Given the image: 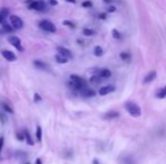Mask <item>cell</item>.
<instances>
[{
	"instance_id": "obj_1",
	"label": "cell",
	"mask_w": 166,
	"mask_h": 164,
	"mask_svg": "<svg viewBox=\"0 0 166 164\" xmlns=\"http://www.w3.org/2000/svg\"><path fill=\"white\" fill-rule=\"evenodd\" d=\"M68 84H69V87H70L71 89L76 90V91H80L81 89H84V88L87 87L86 81L81 78V77L76 75V74L70 75V82H69Z\"/></svg>"
},
{
	"instance_id": "obj_2",
	"label": "cell",
	"mask_w": 166,
	"mask_h": 164,
	"mask_svg": "<svg viewBox=\"0 0 166 164\" xmlns=\"http://www.w3.org/2000/svg\"><path fill=\"white\" fill-rule=\"evenodd\" d=\"M125 110L128 111V114L135 117V118H138L140 117L141 115V108L138 106L136 102H132V101H128L125 103Z\"/></svg>"
},
{
	"instance_id": "obj_3",
	"label": "cell",
	"mask_w": 166,
	"mask_h": 164,
	"mask_svg": "<svg viewBox=\"0 0 166 164\" xmlns=\"http://www.w3.org/2000/svg\"><path fill=\"white\" fill-rule=\"evenodd\" d=\"M28 4V9L36 10V11H45L46 10V4L43 0H29L27 1Z\"/></svg>"
},
{
	"instance_id": "obj_4",
	"label": "cell",
	"mask_w": 166,
	"mask_h": 164,
	"mask_svg": "<svg viewBox=\"0 0 166 164\" xmlns=\"http://www.w3.org/2000/svg\"><path fill=\"white\" fill-rule=\"evenodd\" d=\"M38 27L44 32H48V33H56L57 32L56 25L50 20H46V19H43L38 23Z\"/></svg>"
},
{
	"instance_id": "obj_5",
	"label": "cell",
	"mask_w": 166,
	"mask_h": 164,
	"mask_svg": "<svg viewBox=\"0 0 166 164\" xmlns=\"http://www.w3.org/2000/svg\"><path fill=\"white\" fill-rule=\"evenodd\" d=\"M9 22L14 29H22L24 27V22L21 17L16 15H9Z\"/></svg>"
},
{
	"instance_id": "obj_6",
	"label": "cell",
	"mask_w": 166,
	"mask_h": 164,
	"mask_svg": "<svg viewBox=\"0 0 166 164\" xmlns=\"http://www.w3.org/2000/svg\"><path fill=\"white\" fill-rule=\"evenodd\" d=\"M8 43L10 44V45H13L15 49H17L19 52H24V47H23L22 41H21L19 37H17V36H15V35L9 36V37H8Z\"/></svg>"
},
{
	"instance_id": "obj_7",
	"label": "cell",
	"mask_w": 166,
	"mask_h": 164,
	"mask_svg": "<svg viewBox=\"0 0 166 164\" xmlns=\"http://www.w3.org/2000/svg\"><path fill=\"white\" fill-rule=\"evenodd\" d=\"M1 55L2 57L8 61V62H15L17 60V56L15 55V53H13L11 51H8V50H2L1 51Z\"/></svg>"
},
{
	"instance_id": "obj_8",
	"label": "cell",
	"mask_w": 166,
	"mask_h": 164,
	"mask_svg": "<svg viewBox=\"0 0 166 164\" xmlns=\"http://www.w3.org/2000/svg\"><path fill=\"white\" fill-rule=\"evenodd\" d=\"M156 75H157V72L155 71V70H152L150 72H148V73L145 75L144 83L145 84H148V83L152 82V81L156 79Z\"/></svg>"
},
{
	"instance_id": "obj_9",
	"label": "cell",
	"mask_w": 166,
	"mask_h": 164,
	"mask_svg": "<svg viewBox=\"0 0 166 164\" xmlns=\"http://www.w3.org/2000/svg\"><path fill=\"white\" fill-rule=\"evenodd\" d=\"M57 51H58L59 54H61V55H63L65 57H67L68 60H70V58H72V53L71 51H69L68 49H66V47H63V46H58L57 47Z\"/></svg>"
},
{
	"instance_id": "obj_10",
	"label": "cell",
	"mask_w": 166,
	"mask_h": 164,
	"mask_svg": "<svg viewBox=\"0 0 166 164\" xmlns=\"http://www.w3.org/2000/svg\"><path fill=\"white\" fill-rule=\"evenodd\" d=\"M115 90V87L112 86V84H108V86H105V87H102L101 89L98 90V93L101 94V96H106L108 93L113 92Z\"/></svg>"
},
{
	"instance_id": "obj_11",
	"label": "cell",
	"mask_w": 166,
	"mask_h": 164,
	"mask_svg": "<svg viewBox=\"0 0 166 164\" xmlns=\"http://www.w3.org/2000/svg\"><path fill=\"white\" fill-rule=\"evenodd\" d=\"M81 93V96L83 97H86V98H90V97H94L96 92H95L94 90H92V89H89V88H84V89H81L79 91Z\"/></svg>"
},
{
	"instance_id": "obj_12",
	"label": "cell",
	"mask_w": 166,
	"mask_h": 164,
	"mask_svg": "<svg viewBox=\"0 0 166 164\" xmlns=\"http://www.w3.org/2000/svg\"><path fill=\"white\" fill-rule=\"evenodd\" d=\"M120 115L118 111H108L105 115H103V118L105 119V120H112V119H114V118H118Z\"/></svg>"
},
{
	"instance_id": "obj_13",
	"label": "cell",
	"mask_w": 166,
	"mask_h": 164,
	"mask_svg": "<svg viewBox=\"0 0 166 164\" xmlns=\"http://www.w3.org/2000/svg\"><path fill=\"white\" fill-rule=\"evenodd\" d=\"M33 64L35 65V68H37V69H41V70H44V71L49 70V65L46 64V63H44V62H42V61H40V60H35L33 62Z\"/></svg>"
},
{
	"instance_id": "obj_14",
	"label": "cell",
	"mask_w": 166,
	"mask_h": 164,
	"mask_svg": "<svg viewBox=\"0 0 166 164\" xmlns=\"http://www.w3.org/2000/svg\"><path fill=\"white\" fill-rule=\"evenodd\" d=\"M97 74H98L102 79H108L112 75V72L110 71L108 69H102V70H98Z\"/></svg>"
},
{
	"instance_id": "obj_15",
	"label": "cell",
	"mask_w": 166,
	"mask_h": 164,
	"mask_svg": "<svg viewBox=\"0 0 166 164\" xmlns=\"http://www.w3.org/2000/svg\"><path fill=\"white\" fill-rule=\"evenodd\" d=\"M1 108H2V110L4 111H6V113H8V114H14V108L11 107L8 102H1Z\"/></svg>"
},
{
	"instance_id": "obj_16",
	"label": "cell",
	"mask_w": 166,
	"mask_h": 164,
	"mask_svg": "<svg viewBox=\"0 0 166 164\" xmlns=\"http://www.w3.org/2000/svg\"><path fill=\"white\" fill-rule=\"evenodd\" d=\"M54 60H56V62L59 63V64H66L68 62V58L65 57L63 55H61V54H59V53L54 56Z\"/></svg>"
},
{
	"instance_id": "obj_17",
	"label": "cell",
	"mask_w": 166,
	"mask_h": 164,
	"mask_svg": "<svg viewBox=\"0 0 166 164\" xmlns=\"http://www.w3.org/2000/svg\"><path fill=\"white\" fill-rule=\"evenodd\" d=\"M24 137H25V141H26V143H27L28 145H31V146H33V145H34V141L32 139L31 134H29V132L27 130V129H25V130H24Z\"/></svg>"
},
{
	"instance_id": "obj_18",
	"label": "cell",
	"mask_w": 166,
	"mask_h": 164,
	"mask_svg": "<svg viewBox=\"0 0 166 164\" xmlns=\"http://www.w3.org/2000/svg\"><path fill=\"white\" fill-rule=\"evenodd\" d=\"M101 81H102V78L98 74H93V75L90 77V79H89V82H90V83H94V84H98Z\"/></svg>"
},
{
	"instance_id": "obj_19",
	"label": "cell",
	"mask_w": 166,
	"mask_h": 164,
	"mask_svg": "<svg viewBox=\"0 0 166 164\" xmlns=\"http://www.w3.org/2000/svg\"><path fill=\"white\" fill-rule=\"evenodd\" d=\"M156 97L158 98V99H163V98H165L166 97V86L163 87L162 89H159L157 93H156Z\"/></svg>"
},
{
	"instance_id": "obj_20",
	"label": "cell",
	"mask_w": 166,
	"mask_h": 164,
	"mask_svg": "<svg viewBox=\"0 0 166 164\" xmlns=\"http://www.w3.org/2000/svg\"><path fill=\"white\" fill-rule=\"evenodd\" d=\"M42 128H41V126H37L36 127V139H37V142L41 143L42 142Z\"/></svg>"
},
{
	"instance_id": "obj_21",
	"label": "cell",
	"mask_w": 166,
	"mask_h": 164,
	"mask_svg": "<svg viewBox=\"0 0 166 164\" xmlns=\"http://www.w3.org/2000/svg\"><path fill=\"white\" fill-rule=\"evenodd\" d=\"M2 29H4V32H6V33H11V32H14L15 30L9 24H6L5 22L2 23Z\"/></svg>"
},
{
	"instance_id": "obj_22",
	"label": "cell",
	"mask_w": 166,
	"mask_h": 164,
	"mask_svg": "<svg viewBox=\"0 0 166 164\" xmlns=\"http://www.w3.org/2000/svg\"><path fill=\"white\" fill-rule=\"evenodd\" d=\"M0 16L2 17V18H6V17H9V9L6 7L1 8L0 9Z\"/></svg>"
},
{
	"instance_id": "obj_23",
	"label": "cell",
	"mask_w": 166,
	"mask_h": 164,
	"mask_svg": "<svg viewBox=\"0 0 166 164\" xmlns=\"http://www.w3.org/2000/svg\"><path fill=\"white\" fill-rule=\"evenodd\" d=\"M94 55L98 57L103 55V49H102L101 46H95L94 47Z\"/></svg>"
},
{
	"instance_id": "obj_24",
	"label": "cell",
	"mask_w": 166,
	"mask_h": 164,
	"mask_svg": "<svg viewBox=\"0 0 166 164\" xmlns=\"http://www.w3.org/2000/svg\"><path fill=\"white\" fill-rule=\"evenodd\" d=\"M83 34L85 36H93L95 34V32L90 28H84L83 29Z\"/></svg>"
},
{
	"instance_id": "obj_25",
	"label": "cell",
	"mask_w": 166,
	"mask_h": 164,
	"mask_svg": "<svg viewBox=\"0 0 166 164\" xmlns=\"http://www.w3.org/2000/svg\"><path fill=\"white\" fill-rule=\"evenodd\" d=\"M120 57H121L122 60H124V61H129L131 55L129 54V53H127V52H122V53L120 54Z\"/></svg>"
},
{
	"instance_id": "obj_26",
	"label": "cell",
	"mask_w": 166,
	"mask_h": 164,
	"mask_svg": "<svg viewBox=\"0 0 166 164\" xmlns=\"http://www.w3.org/2000/svg\"><path fill=\"white\" fill-rule=\"evenodd\" d=\"M81 6L84 8H92L93 7V2L89 1V0H86V1H84V2L81 4Z\"/></svg>"
},
{
	"instance_id": "obj_27",
	"label": "cell",
	"mask_w": 166,
	"mask_h": 164,
	"mask_svg": "<svg viewBox=\"0 0 166 164\" xmlns=\"http://www.w3.org/2000/svg\"><path fill=\"white\" fill-rule=\"evenodd\" d=\"M65 26H68V27H70V28H75V24L72 22H70V20H63V23H62Z\"/></svg>"
},
{
	"instance_id": "obj_28",
	"label": "cell",
	"mask_w": 166,
	"mask_h": 164,
	"mask_svg": "<svg viewBox=\"0 0 166 164\" xmlns=\"http://www.w3.org/2000/svg\"><path fill=\"white\" fill-rule=\"evenodd\" d=\"M112 35H113V37L116 38V39H120V38H121V34H120L116 29H113V30H112Z\"/></svg>"
},
{
	"instance_id": "obj_29",
	"label": "cell",
	"mask_w": 166,
	"mask_h": 164,
	"mask_svg": "<svg viewBox=\"0 0 166 164\" xmlns=\"http://www.w3.org/2000/svg\"><path fill=\"white\" fill-rule=\"evenodd\" d=\"M16 137H17L18 141H24V139H25V137H24V132H23V133L17 132V133H16Z\"/></svg>"
},
{
	"instance_id": "obj_30",
	"label": "cell",
	"mask_w": 166,
	"mask_h": 164,
	"mask_svg": "<svg viewBox=\"0 0 166 164\" xmlns=\"http://www.w3.org/2000/svg\"><path fill=\"white\" fill-rule=\"evenodd\" d=\"M42 97L40 96V93H34V102H41Z\"/></svg>"
},
{
	"instance_id": "obj_31",
	"label": "cell",
	"mask_w": 166,
	"mask_h": 164,
	"mask_svg": "<svg viewBox=\"0 0 166 164\" xmlns=\"http://www.w3.org/2000/svg\"><path fill=\"white\" fill-rule=\"evenodd\" d=\"M49 5L50 6H57L58 5V1L57 0H49Z\"/></svg>"
},
{
	"instance_id": "obj_32",
	"label": "cell",
	"mask_w": 166,
	"mask_h": 164,
	"mask_svg": "<svg viewBox=\"0 0 166 164\" xmlns=\"http://www.w3.org/2000/svg\"><path fill=\"white\" fill-rule=\"evenodd\" d=\"M116 10V8L115 7H113V6H111V7H108V13H114Z\"/></svg>"
},
{
	"instance_id": "obj_33",
	"label": "cell",
	"mask_w": 166,
	"mask_h": 164,
	"mask_svg": "<svg viewBox=\"0 0 166 164\" xmlns=\"http://www.w3.org/2000/svg\"><path fill=\"white\" fill-rule=\"evenodd\" d=\"M4 137H0V152H1V150H2V146H4Z\"/></svg>"
},
{
	"instance_id": "obj_34",
	"label": "cell",
	"mask_w": 166,
	"mask_h": 164,
	"mask_svg": "<svg viewBox=\"0 0 166 164\" xmlns=\"http://www.w3.org/2000/svg\"><path fill=\"white\" fill-rule=\"evenodd\" d=\"M100 18L101 19H106V14H101L100 15Z\"/></svg>"
},
{
	"instance_id": "obj_35",
	"label": "cell",
	"mask_w": 166,
	"mask_h": 164,
	"mask_svg": "<svg viewBox=\"0 0 166 164\" xmlns=\"http://www.w3.org/2000/svg\"><path fill=\"white\" fill-rule=\"evenodd\" d=\"M35 164H42V160L41 158H37L35 161Z\"/></svg>"
},
{
	"instance_id": "obj_36",
	"label": "cell",
	"mask_w": 166,
	"mask_h": 164,
	"mask_svg": "<svg viewBox=\"0 0 166 164\" xmlns=\"http://www.w3.org/2000/svg\"><path fill=\"white\" fill-rule=\"evenodd\" d=\"M67 2H70V4H76V0H66Z\"/></svg>"
},
{
	"instance_id": "obj_37",
	"label": "cell",
	"mask_w": 166,
	"mask_h": 164,
	"mask_svg": "<svg viewBox=\"0 0 166 164\" xmlns=\"http://www.w3.org/2000/svg\"><path fill=\"white\" fill-rule=\"evenodd\" d=\"M103 1H104L105 4H111V2H112V0H103Z\"/></svg>"
},
{
	"instance_id": "obj_38",
	"label": "cell",
	"mask_w": 166,
	"mask_h": 164,
	"mask_svg": "<svg viewBox=\"0 0 166 164\" xmlns=\"http://www.w3.org/2000/svg\"><path fill=\"white\" fill-rule=\"evenodd\" d=\"M4 22H5V18H2V17L0 16V24H2Z\"/></svg>"
},
{
	"instance_id": "obj_39",
	"label": "cell",
	"mask_w": 166,
	"mask_h": 164,
	"mask_svg": "<svg viewBox=\"0 0 166 164\" xmlns=\"http://www.w3.org/2000/svg\"><path fill=\"white\" fill-rule=\"evenodd\" d=\"M25 164H29V163H25Z\"/></svg>"
}]
</instances>
